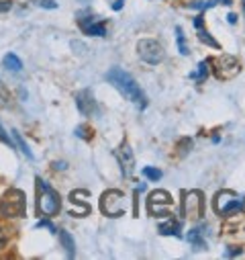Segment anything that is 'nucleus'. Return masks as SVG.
Instances as JSON below:
<instances>
[{"instance_id": "8", "label": "nucleus", "mask_w": 245, "mask_h": 260, "mask_svg": "<svg viewBox=\"0 0 245 260\" xmlns=\"http://www.w3.org/2000/svg\"><path fill=\"white\" fill-rule=\"evenodd\" d=\"M209 63H213V72L219 80H231L235 78L239 72H241V66H239V61L237 57L233 55H221V57H211Z\"/></svg>"}, {"instance_id": "10", "label": "nucleus", "mask_w": 245, "mask_h": 260, "mask_svg": "<svg viewBox=\"0 0 245 260\" xmlns=\"http://www.w3.org/2000/svg\"><path fill=\"white\" fill-rule=\"evenodd\" d=\"M116 158H118V164H120V172L123 176H131L135 172V154L129 146L127 140H123L118 150H116Z\"/></svg>"}, {"instance_id": "11", "label": "nucleus", "mask_w": 245, "mask_h": 260, "mask_svg": "<svg viewBox=\"0 0 245 260\" xmlns=\"http://www.w3.org/2000/svg\"><path fill=\"white\" fill-rule=\"evenodd\" d=\"M78 25H80V29L86 33V35H92V37H104L106 35V27H104V23L102 21H98L94 15H80V19H78Z\"/></svg>"}, {"instance_id": "19", "label": "nucleus", "mask_w": 245, "mask_h": 260, "mask_svg": "<svg viewBox=\"0 0 245 260\" xmlns=\"http://www.w3.org/2000/svg\"><path fill=\"white\" fill-rule=\"evenodd\" d=\"M176 41H178V49H180L182 55H188L190 53V49L186 45V37H184V33H182L180 27H176Z\"/></svg>"}, {"instance_id": "2", "label": "nucleus", "mask_w": 245, "mask_h": 260, "mask_svg": "<svg viewBox=\"0 0 245 260\" xmlns=\"http://www.w3.org/2000/svg\"><path fill=\"white\" fill-rule=\"evenodd\" d=\"M35 188H37V213L45 215V217H53L57 215L61 201L59 194L47 184V180H43L41 176L35 178Z\"/></svg>"}, {"instance_id": "7", "label": "nucleus", "mask_w": 245, "mask_h": 260, "mask_svg": "<svg viewBox=\"0 0 245 260\" xmlns=\"http://www.w3.org/2000/svg\"><path fill=\"white\" fill-rule=\"evenodd\" d=\"M137 53L149 66H157V63H161L166 59V49L155 39H141L137 43Z\"/></svg>"}, {"instance_id": "24", "label": "nucleus", "mask_w": 245, "mask_h": 260, "mask_svg": "<svg viewBox=\"0 0 245 260\" xmlns=\"http://www.w3.org/2000/svg\"><path fill=\"white\" fill-rule=\"evenodd\" d=\"M217 3H215V0H209V3H192L190 7L192 9H198V11H207V9H213Z\"/></svg>"}, {"instance_id": "13", "label": "nucleus", "mask_w": 245, "mask_h": 260, "mask_svg": "<svg viewBox=\"0 0 245 260\" xmlns=\"http://www.w3.org/2000/svg\"><path fill=\"white\" fill-rule=\"evenodd\" d=\"M57 236H59V242H61V246H64L66 254L72 258V256L76 254V244H74L72 234H70V232H66V230H59V232H57Z\"/></svg>"}, {"instance_id": "31", "label": "nucleus", "mask_w": 245, "mask_h": 260, "mask_svg": "<svg viewBox=\"0 0 245 260\" xmlns=\"http://www.w3.org/2000/svg\"><path fill=\"white\" fill-rule=\"evenodd\" d=\"M239 254H241V248H239V246H237V248L231 246V248L227 250V256H239Z\"/></svg>"}, {"instance_id": "20", "label": "nucleus", "mask_w": 245, "mask_h": 260, "mask_svg": "<svg viewBox=\"0 0 245 260\" xmlns=\"http://www.w3.org/2000/svg\"><path fill=\"white\" fill-rule=\"evenodd\" d=\"M207 74H209V61H200V63H198V70L192 72L190 78H192V80H205Z\"/></svg>"}, {"instance_id": "14", "label": "nucleus", "mask_w": 245, "mask_h": 260, "mask_svg": "<svg viewBox=\"0 0 245 260\" xmlns=\"http://www.w3.org/2000/svg\"><path fill=\"white\" fill-rule=\"evenodd\" d=\"M3 63H5V68L11 70V72H21L23 70V61H21V57L17 53H7Z\"/></svg>"}, {"instance_id": "34", "label": "nucleus", "mask_w": 245, "mask_h": 260, "mask_svg": "<svg viewBox=\"0 0 245 260\" xmlns=\"http://www.w3.org/2000/svg\"><path fill=\"white\" fill-rule=\"evenodd\" d=\"M221 3H223V5H227V7H229V5H233L231 0H221Z\"/></svg>"}, {"instance_id": "4", "label": "nucleus", "mask_w": 245, "mask_h": 260, "mask_svg": "<svg viewBox=\"0 0 245 260\" xmlns=\"http://www.w3.org/2000/svg\"><path fill=\"white\" fill-rule=\"evenodd\" d=\"M100 211L106 217H120V215H125V211H127L125 192L116 190V188H110V190L102 192V197H100Z\"/></svg>"}, {"instance_id": "12", "label": "nucleus", "mask_w": 245, "mask_h": 260, "mask_svg": "<svg viewBox=\"0 0 245 260\" xmlns=\"http://www.w3.org/2000/svg\"><path fill=\"white\" fill-rule=\"evenodd\" d=\"M76 107H78V111H80L82 115H86V117L98 113L96 99H94L92 90H88V88H86V90H80V92L76 94Z\"/></svg>"}, {"instance_id": "36", "label": "nucleus", "mask_w": 245, "mask_h": 260, "mask_svg": "<svg viewBox=\"0 0 245 260\" xmlns=\"http://www.w3.org/2000/svg\"><path fill=\"white\" fill-rule=\"evenodd\" d=\"M80 3H88V0H80Z\"/></svg>"}, {"instance_id": "35", "label": "nucleus", "mask_w": 245, "mask_h": 260, "mask_svg": "<svg viewBox=\"0 0 245 260\" xmlns=\"http://www.w3.org/2000/svg\"><path fill=\"white\" fill-rule=\"evenodd\" d=\"M243 11H245V0H243Z\"/></svg>"}, {"instance_id": "6", "label": "nucleus", "mask_w": 245, "mask_h": 260, "mask_svg": "<svg viewBox=\"0 0 245 260\" xmlns=\"http://www.w3.org/2000/svg\"><path fill=\"white\" fill-rule=\"evenodd\" d=\"M215 209L221 215H233V213H239L243 209V201L239 199V194L235 190L223 188L215 197Z\"/></svg>"}, {"instance_id": "30", "label": "nucleus", "mask_w": 245, "mask_h": 260, "mask_svg": "<svg viewBox=\"0 0 245 260\" xmlns=\"http://www.w3.org/2000/svg\"><path fill=\"white\" fill-rule=\"evenodd\" d=\"M11 9H13L11 3H5V0H0V13H7V11H11Z\"/></svg>"}, {"instance_id": "16", "label": "nucleus", "mask_w": 245, "mask_h": 260, "mask_svg": "<svg viewBox=\"0 0 245 260\" xmlns=\"http://www.w3.org/2000/svg\"><path fill=\"white\" fill-rule=\"evenodd\" d=\"M180 230H182V225L178 223V221H168V223H161L159 225V234L161 236H180Z\"/></svg>"}, {"instance_id": "32", "label": "nucleus", "mask_w": 245, "mask_h": 260, "mask_svg": "<svg viewBox=\"0 0 245 260\" xmlns=\"http://www.w3.org/2000/svg\"><path fill=\"white\" fill-rule=\"evenodd\" d=\"M53 166H55V168H59V170H66V168H68V164H66V162H55Z\"/></svg>"}, {"instance_id": "23", "label": "nucleus", "mask_w": 245, "mask_h": 260, "mask_svg": "<svg viewBox=\"0 0 245 260\" xmlns=\"http://www.w3.org/2000/svg\"><path fill=\"white\" fill-rule=\"evenodd\" d=\"M33 3H35L37 7H41V9H47V11L57 9V3H55V0H33Z\"/></svg>"}, {"instance_id": "25", "label": "nucleus", "mask_w": 245, "mask_h": 260, "mask_svg": "<svg viewBox=\"0 0 245 260\" xmlns=\"http://www.w3.org/2000/svg\"><path fill=\"white\" fill-rule=\"evenodd\" d=\"M190 146H192V142H190V140H186V138H184V140L180 142V146H178V148H180V154H186V148L190 150Z\"/></svg>"}, {"instance_id": "3", "label": "nucleus", "mask_w": 245, "mask_h": 260, "mask_svg": "<svg viewBox=\"0 0 245 260\" xmlns=\"http://www.w3.org/2000/svg\"><path fill=\"white\" fill-rule=\"evenodd\" d=\"M27 211V197L21 188H9L5 197L0 199V215L7 219H17L25 217Z\"/></svg>"}, {"instance_id": "15", "label": "nucleus", "mask_w": 245, "mask_h": 260, "mask_svg": "<svg viewBox=\"0 0 245 260\" xmlns=\"http://www.w3.org/2000/svg\"><path fill=\"white\" fill-rule=\"evenodd\" d=\"M188 242L194 246V250H207V242H205L202 232L198 228H194V230L188 232Z\"/></svg>"}, {"instance_id": "5", "label": "nucleus", "mask_w": 245, "mask_h": 260, "mask_svg": "<svg viewBox=\"0 0 245 260\" xmlns=\"http://www.w3.org/2000/svg\"><path fill=\"white\" fill-rule=\"evenodd\" d=\"M182 211L188 219L196 221L205 215V192L202 190H184L182 192Z\"/></svg>"}, {"instance_id": "18", "label": "nucleus", "mask_w": 245, "mask_h": 260, "mask_svg": "<svg viewBox=\"0 0 245 260\" xmlns=\"http://www.w3.org/2000/svg\"><path fill=\"white\" fill-rule=\"evenodd\" d=\"M198 39H200L202 43H207V45L215 47V49H221V43H219L217 39H213V37H211V33H209L207 29H202V27L198 29Z\"/></svg>"}, {"instance_id": "28", "label": "nucleus", "mask_w": 245, "mask_h": 260, "mask_svg": "<svg viewBox=\"0 0 245 260\" xmlns=\"http://www.w3.org/2000/svg\"><path fill=\"white\" fill-rule=\"evenodd\" d=\"M37 228H47L51 234H57V230H55V228H53L49 221H45V219H43V221H39V223H37Z\"/></svg>"}, {"instance_id": "26", "label": "nucleus", "mask_w": 245, "mask_h": 260, "mask_svg": "<svg viewBox=\"0 0 245 260\" xmlns=\"http://www.w3.org/2000/svg\"><path fill=\"white\" fill-rule=\"evenodd\" d=\"M0 140H3L5 144H9V146H15V144L11 142V138L7 136V132H5V127H3V123H0Z\"/></svg>"}, {"instance_id": "22", "label": "nucleus", "mask_w": 245, "mask_h": 260, "mask_svg": "<svg viewBox=\"0 0 245 260\" xmlns=\"http://www.w3.org/2000/svg\"><path fill=\"white\" fill-rule=\"evenodd\" d=\"M143 176L149 178V180H159V178H161V170L151 168V166H145V168H143Z\"/></svg>"}, {"instance_id": "21", "label": "nucleus", "mask_w": 245, "mask_h": 260, "mask_svg": "<svg viewBox=\"0 0 245 260\" xmlns=\"http://www.w3.org/2000/svg\"><path fill=\"white\" fill-rule=\"evenodd\" d=\"M76 136H78L80 140L90 142V140H92V129H90L88 125H78V127H76Z\"/></svg>"}, {"instance_id": "27", "label": "nucleus", "mask_w": 245, "mask_h": 260, "mask_svg": "<svg viewBox=\"0 0 245 260\" xmlns=\"http://www.w3.org/2000/svg\"><path fill=\"white\" fill-rule=\"evenodd\" d=\"M7 242H9V234H7L3 228H0V250H3V248L7 246Z\"/></svg>"}, {"instance_id": "29", "label": "nucleus", "mask_w": 245, "mask_h": 260, "mask_svg": "<svg viewBox=\"0 0 245 260\" xmlns=\"http://www.w3.org/2000/svg\"><path fill=\"white\" fill-rule=\"evenodd\" d=\"M123 5H125V0H112V3H110V9H112V11H120Z\"/></svg>"}, {"instance_id": "17", "label": "nucleus", "mask_w": 245, "mask_h": 260, "mask_svg": "<svg viewBox=\"0 0 245 260\" xmlns=\"http://www.w3.org/2000/svg\"><path fill=\"white\" fill-rule=\"evenodd\" d=\"M13 138H15V142L19 144V148H21V152H23V154H25L27 158H31V160H33V152L29 150V144H27V142L23 140V136H21V134L17 132V129H13Z\"/></svg>"}, {"instance_id": "33", "label": "nucleus", "mask_w": 245, "mask_h": 260, "mask_svg": "<svg viewBox=\"0 0 245 260\" xmlns=\"http://www.w3.org/2000/svg\"><path fill=\"white\" fill-rule=\"evenodd\" d=\"M227 21H229L231 25H235V23H237V15H233V13H231V15L227 17Z\"/></svg>"}, {"instance_id": "9", "label": "nucleus", "mask_w": 245, "mask_h": 260, "mask_svg": "<svg viewBox=\"0 0 245 260\" xmlns=\"http://www.w3.org/2000/svg\"><path fill=\"white\" fill-rule=\"evenodd\" d=\"M172 205H174V199L168 190H153L147 199V209L151 215H168Z\"/></svg>"}, {"instance_id": "1", "label": "nucleus", "mask_w": 245, "mask_h": 260, "mask_svg": "<svg viewBox=\"0 0 245 260\" xmlns=\"http://www.w3.org/2000/svg\"><path fill=\"white\" fill-rule=\"evenodd\" d=\"M106 80L125 96L127 101H131L133 105H137L139 109H145L147 107V96L143 94L141 86L135 82V78L125 72V70H120V68H110L106 72Z\"/></svg>"}]
</instances>
